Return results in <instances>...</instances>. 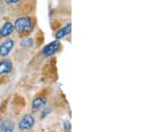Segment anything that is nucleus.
<instances>
[{
	"mask_svg": "<svg viewBox=\"0 0 159 132\" xmlns=\"http://www.w3.org/2000/svg\"><path fill=\"white\" fill-rule=\"evenodd\" d=\"M14 47V41L11 38H7L6 40L2 42L0 45V56L6 57L8 56Z\"/></svg>",
	"mask_w": 159,
	"mask_h": 132,
	"instance_id": "obj_4",
	"label": "nucleus"
},
{
	"mask_svg": "<svg viewBox=\"0 0 159 132\" xmlns=\"http://www.w3.org/2000/svg\"><path fill=\"white\" fill-rule=\"evenodd\" d=\"M51 113V109L50 107H44V109L42 111V114H41V120H43L44 118L47 117V115H49Z\"/></svg>",
	"mask_w": 159,
	"mask_h": 132,
	"instance_id": "obj_11",
	"label": "nucleus"
},
{
	"mask_svg": "<svg viewBox=\"0 0 159 132\" xmlns=\"http://www.w3.org/2000/svg\"><path fill=\"white\" fill-rule=\"evenodd\" d=\"M59 48H60V43H59V41H53V42L50 43L49 45L44 46V48L43 49L42 53L46 58L51 57L52 55H54L59 50Z\"/></svg>",
	"mask_w": 159,
	"mask_h": 132,
	"instance_id": "obj_3",
	"label": "nucleus"
},
{
	"mask_svg": "<svg viewBox=\"0 0 159 132\" xmlns=\"http://www.w3.org/2000/svg\"><path fill=\"white\" fill-rule=\"evenodd\" d=\"M15 129V124L13 121L7 120L2 122L0 125V132H13Z\"/></svg>",
	"mask_w": 159,
	"mask_h": 132,
	"instance_id": "obj_9",
	"label": "nucleus"
},
{
	"mask_svg": "<svg viewBox=\"0 0 159 132\" xmlns=\"http://www.w3.org/2000/svg\"><path fill=\"white\" fill-rule=\"evenodd\" d=\"M46 103H47V99L45 97H37L33 100L32 105H31V110L32 112H37L39 110L43 109L45 106Z\"/></svg>",
	"mask_w": 159,
	"mask_h": 132,
	"instance_id": "obj_5",
	"label": "nucleus"
},
{
	"mask_svg": "<svg viewBox=\"0 0 159 132\" xmlns=\"http://www.w3.org/2000/svg\"><path fill=\"white\" fill-rule=\"evenodd\" d=\"M20 45L24 48H29V47H32L33 45H34V41L32 38H25V39H22L21 40V43Z\"/></svg>",
	"mask_w": 159,
	"mask_h": 132,
	"instance_id": "obj_10",
	"label": "nucleus"
},
{
	"mask_svg": "<svg viewBox=\"0 0 159 132\" xmlns=\"http://www.w3.org/2000/svg\"><path fill=\"white\" fill-rule=\"evenodd\" d=\"M14 29H16L18 33L20 34L27 35L29 34L34 28L32 21L29 17H20L18 18L13 24Z\"/></svg>",
	"mask_w": 159,
	"mask_h": 132,
	"instance_id": "obj_1",
	"label": "nucleus"
},
{
	"mask_svg": "<svg viewBox=\"0 0 159 132\" xmlns=\"http://www.w3.org/2000/svg\"><path fill=\"white\" fill-rule=\"evenodd\" d=\"M71 129H72V125H71V122L69 121H66L64 122V125H63V130L64 132H70L71 131Z\"/></svg>",
	"mask_w": 159,
	"mask_h": 132,
	"instance_id": "obj_12",
	"label": "nucleus"
},
{
	"mask_svg": "<svg viewBox=\"0 0 159 132\" xmlns=\"http://www.w3.org/2000/svg\"><path fill=\"white\" fill-rule=\"evenodd\" d=\"M34 118L30 115H26L23 116L20 119V121L19 122L18 128L20 130H29L30 129H32L34 125Z\"/></svg>",
	"mask_w": 159,
	"mask_h": 132,
	"instance_id": "obj_2",
	"label": "nucleus"
},
{
	"mask_svg": "<svg viewBox=\"0 0 159 132\" xmlns=\"http://www.w3.org/2000/svg\"><path fill=\"white\" fill-rule=\"evenodd\" d=\"M13 68V66L11 60L9 59H4L0 61V76L4 75L10 74Z\"/></svg>",
	"mask_w": 159,
	"mask_h": 132,
	"instance_id": "obj_7",
	"label": "nucleus"
},
{
	"mask_svg": "<svg viewBox=\"0 0 159 132\" xmlns=\"http://www.w3.org/2000/svg\"><path fill=\"white\" fill-rule=\"evenodd\" d=\"M0 1H1V0H0Z\"/></svg>",
	"mask_w": 159,
	"mask_h": 132,
	"instance_id": "obj_14",
	"label": "nucleus"
},
{
	"mask_svg": "<svg viewBox=\"0 0 159 132\" xmlns=\"http://www.w3.org/2000/svg\"><path fill=\"white\" fill-rule=\"evenodd\" d=\"M21 0H5L6 5H15L18 4L19 2H20Z\"/></svg>",
	"mask_w": 159,
	"mask_h": 132,
	"instance_id": "obj_13",
	"label": "nucleus"
},
{
	"mask_svg": "<svg viewBox=\"0 0 159 132\" xmlns=\"http://www.w3.org/2000/svg\"><path fill=\"white\" fill-rule=\"evenodd\" d=\"M13 31H14L13 24L10 21H6L0 28V36L1 37H7L10 35L12 34Z\"/></svg>",
	"mask_w": 159,
	"mask_h": 132,
	"instance_id": "obj_6",
	"label": "nucleus"
},
{
	"mask_svg": "<svg viewBox=\"0 0 159 132\" xmlns=\"http://www.w3.org/2000/svg\"><path fill=\"white\" fill-rule=\"evenodd\" d=\"M72 31V24L69 22L68 24H66V26H64L62 29H60L59 30H57V32L55 35V38L56 40H60L64 37H66V35H68Z\"/></svg>",
	"mask_w": 159,
	"mask_h": 132,
	"instance_id": "obj_8",
	"label": "nucleus"
}]
</instances>
